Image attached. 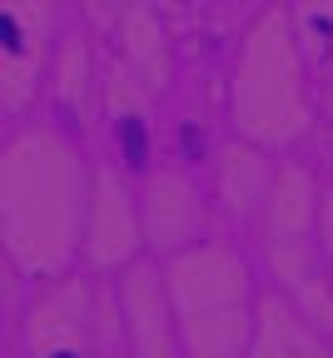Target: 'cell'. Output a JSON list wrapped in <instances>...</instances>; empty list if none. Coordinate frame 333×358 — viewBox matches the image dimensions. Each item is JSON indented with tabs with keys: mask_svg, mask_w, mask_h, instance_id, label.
<instances>
[{
	"mask_svg": "<svg viewBox=\"0 0 333 358\" xmlns=\"http://www.w3.org/2000/svg\"><path fill=\"white\" fill-rule=\"evenodd\" d=\"M125 150H129V159L145 155V129H139V120H125Z\"/></svg>",
	"mask_w": 333,
	"mask_h": 358,
	"instance_id": "cell-1",
	"label": "cell"
}]
</instances>
